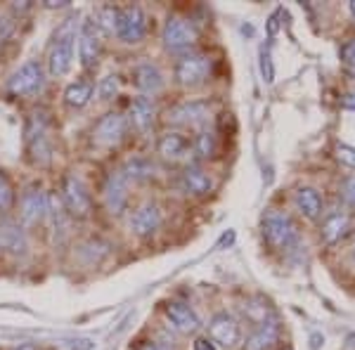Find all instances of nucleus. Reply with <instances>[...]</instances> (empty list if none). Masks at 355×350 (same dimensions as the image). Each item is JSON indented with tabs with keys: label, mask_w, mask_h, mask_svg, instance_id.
<instances>
[{
	"label": "nucleus",
	"mask_w": 355,
	"mask_h": 350,
	"mask_svg": "<svg viewBox=\"0 0 355 350\" xmlns=\"http://www.w3.org/2000/svg\"><path fill=\"white\" fill-rule=\"evenodd\" d=\"M192 149V140L185 133H180V130H166L157 142V152L164 159H168V161H182Z\"/></svg>",
	"instance_id": "17"
},
{
	"label": "nucleus",
	"mask_w": 355,
	"mask_h": 350,
	"mask_svg": "<svg viewBox=\"0 0 355 350\" xmlns=\"http://www.w3.org/2000/svg\"><path fill=\"white\" fill-rule=\"evenodd\" d=\"M26 149L36 166H48L53 159V137H50V119L45 112H33L26 123Z\"/></svg>",
	"instance_id": "1"
},
{
	"label": "nucleus",
	"mask_w": 355,
	"mask_h": 350,
	"mask_svg": "<svg viewBox=\"0 0 355 350\" xmlns=\"http://www.w3.org/2000/svg\"><path fill=\"white\" fill-rule=\"evenodd\" d=\"M166 317H168L171 326L180 334H197L202 329V320L194 310L182 301H171L166 306Z\"/></svg>",
	"instance_id": "16"
},
{
	"label": "nucleus",
	"mask_w": 355,
	"mask_h": 350,
	"mask_svg": "<svg viewBox=\"0 0 355 350\" xmlns=\"http://www.w3.org/2000/svg\"><path fill=\"white\" fill-rule=\"evenodd\" d=\"M125 128H128L125 116H121V114H116V112H110L95 123L93 142H95V145H100V147H116L119 142L123 140Z\"/></svg>",
	"instance_id": "10"
},
{
	"label": "nucleus",
	"mask_w": 355,
	"mask_h": 350,
	"mask_svg": "<svg viewBox=\"0 0 355 350\" xmlns=\"http://www.w3.org/2000/svg\"><path fill=\"white\" fill-rule=\"evenodd\" d=\"M192 145H194V152H197L199 157H214L216 147H218V140H216L214 130L202 128V130H199V135L192 140Z\"/></svg>",
	"instance_id": "28"
},
{
	"label": "nucleus",
	"mask_w": 355,
	"mask_h": 350,
	"mask_svg": "<svg viewBox=\"0 0 355 350\" xmlns=\"http://www.w3.org/2000/svg\"><path fill=\"white\" fill-rule=\"evenodd\" d=\"M76 41H78V60H81V64L83 67L97 64V57L102 53V33H100V26L95 24V19L81 21Z\"/></svg>",
	"instance_id": "9"
},
{
	"label": "nucleus",
	"mask_w": 355,
	"mask_h": 350,
	"mask_svg": "<svg viewBox=\"0 0 355 350\" xmlns=\"http://www.w3.org/2000/svg\"><path fill=\"white\" fill-rule=\"evenodd\" d=\"M26 249L28 239L21 222H15L12 218H0V251L12 256H24Z\"/></svg>",
	"instance_id": "15"
},
{
	"label": "nucleus",
	"mask_w": 355,
	"mask_h": 350,
	"mask_svg": "<svg viewBox=\"0 0 355 350\" xmlns=\"http://www.w3.org/2000/svg\"><path fill=\"white\" fill-rule=\"evenodd\" d=\"M137 350H166V348L159 346L157 341H145V343H140V346H137Z\"/></svg>",
	"instance_id": "37"
},
{
	"label": "nucleus",
	"mask_w": 355,
	"mask_h": 350,
	"mask_svg": "<svg viewBox=\"0 0 355 350\" xmlns=\"http://www.w3.org/2000/svg\"><path fill=\"white\" fill-rule=\"evenodd\" d=\"M97 93H100L102 100H114V97L119 95V76H105L97 85Z\"/></svg>",
	"instance_id": "29"
},
{
	"label": "nucleus",
	"mask_w": 355,
	"mask_h": 350,
	"mask_svg": "<svg viewBox=\"0 0 355 350\" xmlns=\"http://www.w3.org/2000/svg\"><path fill=\"white\" fill-rule=\"evenodd\" d=\"M351 12L355 15V0H353V3H351Z\"/></svg>",
	"instance_id": "40"
},
{
	"label": "nucleus",
	"mask_w": 355,
	"mask_h": 350,
	"mask_svg": "<svg viewBox=\"0 0 355 350\" xmlns=\"http://www.w3.org/2000/svg\"><path fill=\"white\" fill-rule=\"evenodd\" d=\"M341 194H343V199H346V204L355 209V175H351V177H346V180H343Z\"/></svg>",
	"instance_id": "33"
},
{
	"label": "nucleus",
	"mask_w": 355,
	"mask_h": 350,
	"mask_svg": "<svg viewBox=\"0 0 355 350\" xmlns=\"http://www.w3.org/2000/svg\"><path fill=\"white\" fill-rule=\"evenodd\" d=\"M15 202V192H12V185H10V180L0 173V211L10 209Z\"/></svg>",
	"instance_id": "30"
},
{
	"label": "nucleus",
	"mask_w": 355,
	"mask_h": 350,
	"mask_svg": "<svg viewBox=\"0 0 355 350\" xmlns=\"http://www.w3.org/2000/svg\"><path fill=\"white\" fill-rule=\"evenodd\" d=\"M209 338L216 343V346L223 348H234L242 338V331H239V322L227 313H218L211 317L209 322Z\"/></svg>",
	"instance_id": "12"
},
{
	"label": "nucleus",
	"mask_w": 355,
	"mask_h": 350,
	"mask_svg": "<svg viewBox=\"0 0 355 350\" xmlns=\"http://www.w3.org/2000/svg\"><path fill=\"white\" fill-rule=\"evenodd\" d=\"M119 15H121V8H112V5H107V8H100V10H97V15H95V24L100 26V31L116 36V31H119Z\"/></svg>",
	"instance_id": "27"
},
{
	"label": "nucleus",
	"mask_w": 355,
	"mask_h": 350,
	"mask_svg": "<svg viewBox=\"0 0 355 350\" xmlns=\"http://www.w3.org/2000/svg\"><path fill=\"white\" fill-rule=\"evenodd\" d=\"M336 159H339L341 164H346V166H351V168H355V147L339 145V147H336Z\"/></svg>",
	"instance_id": "32"
},
{
	"label": "nucleus",
	"mask_w": 355,
	"mask_h": 350,
	"mask_svg": "<svg viewBox=\"0 0 355 350\" xmlns=\"http://www.w3.org/2000/svg\"><path fill=\"white\" fill-rule=\"evenodd\" d=\"M282 336V326H279L277 320H266L251 331V336L246 338V350H270L275 343Z\"/></svg>",
	"instance_id": "19"
},
{
	"label": "nucleus",
	"mask_w": 355,
	"mask_h": 350,
	"mask_svg": "<svg viewBox=\"0 0 355 350\" xmlns=\"http://www.w3.org/2000/svg\"><path fill=\"white\" fill-rule=\"evenodd\" d=\"M154 170H157V166H154L150 159L145 157H135V159H128L125 166L121 168V173L125 180H133V182H140V180H150L154 175Z\"/></svg>",
	"instance_id": "26"
},
{
	"label": "nucleus",
	"mask_w": 355,
	"mask_h": 350,
	"mask_svg": "<svg viewBox=\"0 0 355 350\" xmlns=\"http://www.w3.org/2000/svg\"><path fill=\"white\" fill-rule=\"evenodd\" d=\"M341 62L343 64H355V38L341 45Z\"/></svg>",
	"instance_id": "34"
},
{
	"label": "nucleus",
	"mask_w": 355,
	"mask_h": 350,
	"mask_svg": "<svg viewBox=\"0 0 355 350\" xmlns=\"http://www.w3.org/2000/svg\"><path fill=\"white\" fill-rule=\"evenodd\" d=\"M135 85L147 95H154L164 88V76L157 67L150 64V62H142V64L135 67Z\"/></svg>",
	"instance_id": "22"
},
{
	"label": "nucleus",
	"mask_w": 355,
	"mask_h": 350,
	"mask_svg": "<svg viewBox=\"0 0 355 350\" xmlns=\"http://www.w3.org/2000/svg\"><path fill=\"white\" fill-rule=\"evenodd\" d=\"M199 38L197 26L192 24L185 17H168V21L164 24L162 41L168 50L173 53H182V50H190Z\"/></svg>",
	"instance_id": "6"
},
{
	"label": "nucleus",
	"mask_w": 355,
	"mask_h": 350,
	"mask_svg": "<svg viewBox=\"0 0 355 350\" xmlns=\"http://www.w3.org/2000/svg\"><path fill=\"white\" fill-rule=\"evenodd\" d=\"M263 237L272 249H289L296 244L299 229H296V222L291 220L289 213L272 209L263 216Z\"/></svg>",
	"instance_id": "3"
},
{
	"label": "nucleus",
	"mask_w": 355,
	"mask_h": 350,
	"mask_svg": "<svg viewBox=\"0 0 355 350\" xmlns=\"http://www.w3.org/2000/svg\"><path fill=\"white\" fill-rule=\"evenodd\" d=\"M166 121L173 125H204L209 121L206 102H180L166 112Z\"/></svg>",
	"instance_id": "14"
},
{
	"label": "nucleus",
	"mask_w": 355,
	"mask_h": 350,
	"mask_svg": "<svg viewBox=\"0 0 355 350\" xmlns=\"http://www.w3.org/2000/svg\"><path fill=\"white\" fill-rule=\"evenodd\" d=\"M43 85H45V73H43L41 62L28 60L12 73V78H10V83H8V90L12 95L24 97V95H36Z\"/></svg>",
	"instance_id": "8"
},
{
	"label": "nucleus",
	"mask_w": 355,
	"mask_h": 350,
	"mask_svg": "<svg viewBox=\"0 0 355 350\" xmlns=\"http://www.w3.org/2000/svg\"><path fill=\"white\" fill-rule=\"evenodd\" d=\"M62 204L71 218H88L93 211V199L85 187V182L78 175H67L62 180Z\"/></svg>",
	"instance_id": "5"
},
{
	"label": "nucleus",
	"mask_w": 355,
	"mask_h": 350,
	"mask_svg": "<svg viewBox=\"0 0 355 350\" xmlns=\"http://www.w3.org/2000/svg\"><path fill=\"white\" fill-rule=\"evenodd\" d=\"M76 33H78V21L73 17L67 19L60 26V31L55 33V43L50 48V57H48V69L53 76H64V73H69V69H71Z\"/></svg>",
	"instance_id": "2"
},
{
	"label": "nucleus",
	"mask_w": 355,
	"mask_h": 350,
	"mask_svg": "<svg viewBox=\"0 0 355 350\" xmlns=\"http://www.w3.org/2000/svg\"><path fill=\"white\" fill-rule=\"evenodd\" d=\"M351 229V218L346 213H331L322 220V227H320V237H322L324 244H336L339 239H343Z\"/></svg>",
	"instance_id": "23"
},
{
	"label": "nucleus",
	"mask_w": 355,
	"mask_h": 350,
	"mask_svg": "<svg viewBox=\"0 0 355 350\" xmlns=\"http://www.w3.org/2000/svg\"><path fill=\"white\" fill-rule=\"evenodd\" d=\"M180 185L187 194H194V197H204V194L214 192V177L206 173L199 166H187L180 175Z\"/></svg>",
	"instance_id": "20"
},
{
	"label": "nucleus",
	"mask_w": 355,
	"mask_h": 350,
	"mask_svg": "<svg viewBox=\"0 0 355 350\" xmlns=\"http://www.w3.org/2000/svg\"><path fill=\"white\" fill-rule=\"evenodd\" d=\"M175 81L185 88H194L209 81L211 76V57L204 53H187L175 62L173 69Z\"/></svg>",
	"instance_id": "4"
},
{
	"label": "nucleus",
	"mask_w": 355,
	"mask_h": 350,
	"mask_svg": "<svg viewBox=\"0 0 355 350\" xmlns=\"http://www.w3.org/2000/svg\"><path fill=\"white\" fill-rule=\"evenodd\" d=\"M192 350H218V346H216L209 336H199V338H194Z\"/></svg>",
	"instance_id": "35"
},
{
	"label": "nucleus",
	"mask_w": 355,
	"mask_h": 350,
	"mask_svg": "<svg viewBox=\"0 0 355 350\" xmlns=\"http://www.w3.org/2000/svg\"><path fill=\"white\" fill-rule=\"evenodd\" d=\"M15 350H36L31 346V343H26V346H19V348H15Z\"/></svg>",
	"instance_id": "39"
},
{
	"label": "nucleus",
	"mask_w": 355,
	"mask_h": 350,
	"mask_svg": "<svg viewBox=\"0 0 355 350\" xmlns=\"http://www.w3.org/2000/svg\"><path fill=\"white\" fill-rule=\"evenodd\" d=\"M116 36L123 43H140L147 36V17L142 12V8L130 5V8H121L119 15V31Z\"/></svg>",
	"instance_id": "11"
},
{
	"label": "nucleus",
	"mask_w": 355,
	"mask_h": 350,
	"mask_svg": "<svg viewBox=\"0 0 355 350\" xmlns=\"http://www.w3.org/2000/svg\"><path fill=\"white\" fill-rule=\"evenodd\" d=\"M287 350H291V348H287Z\"/></svg>",
	"instance_id": "42"
},
{
	"label": "nucleus",
	"mask_w": 355,
	"mask_h": 350,
	"mask_svg": "<svg viewBox=\"0 0 355 350\" xmlns=\"http://www.w3.org/2000/svg\"><path fill=\"white\" fill-rule=\"evenodd\" d=\"M102 199L112 216H121L125 204H128V180L123 177L121 170H114L107 175L105 187H102Z\"/></svg>",
	"instance_id": "13"
},
{
	"label": "nucleus",
	"mask_w": 355,
	"mask_h": 350,
	"mask_svg": "<svg viewBox=\"0 0 355 350\" xmlns=\"http://www.w3.org/2000/svg\"><path fill=\"white\" fill-rule=\"evenodd\" d=\"M130 125H133L135 130H140V133H147V130L154 125V119H157V107H154V102L150 97H135L133 102H130Z\"/></svg>",
	"instance_id": "21"
},
{
	"label": "nucleus",
	"mask_w": 355,
	"mask_h": 350,
	"mask_svg": "<svg viewBox=\"0 0 355 350\" xmlns=\"http://www.w3.org/2000/svg\"><path fill=\"white\" fill-rule=\"evenodd\" d=\"M341 107H343V109H353V112H355V93L343 95V97H341Z\"/></svg>",
	"instance_id": "36"
},
{
	"label": "nucleus",
	"mask_w": 355,
	"mask_h": 350,
	"mask_svg": "<svg viewBox=\"0 0 355 350\" xmlns=\"http://www.w3.org/2000/svg\"><path fill=\"white\" fill-rule=\"evenodd\" d=\"M261 73H263V81L266 83L275 81V69H272V62H270V53H268L266 48L261 50Z\"/></svg>",
	"instance_id": "31"
},
{
	"label": "nucleus",
	"mask_w": 355,
	"mask_h": 350,
	"mask_svg": "<svg viewBox=\"0 0 355 350\" xmlns=\"http://www.w3.org/2000/svg\"><path fill=\"white\" fill-rule=\"evenodd\" d=\"M162 225V211L157 204H142L135 209V213L130 216V229L137 237H150Z\"/></svg>",
	"instance_id": "18"
},
{
	"label": "nucleus",
	"mask_w": 355,
	"mask_h": 350,
	"mask_svg": "<svg viewBox=\"0 0 355 350\" xmlns=\"http://www.w3.org/2000/svg\"><path fill=\"white\" fill-rule=\"evenodd\" d=\"M48 218V194L41 185H28L19 199V220L21 227H36Z\"/></svg>",
	"instance_id": "7"
},
{
	"label": "nucleus",
	"mask_w": 355,
	"mask_h": 350,
	"mask_svg": "<svg viewBox=\"0 0 355 350\" xmlns=\"http://www.w3.org/2000/svg\"><path fill=\"white\" fill-rule=\"evenodd\" d=\"M95 93V83L93 81H73L67 85L64 90V102L69 107H85L90 102V97Z\"/></svg>",
	"instance_id": "25"
},
{
	"label": "nucleus",
	"mask_w": 355,
	"mask_h": 350,
	"mask_svg": "<svg viewBox=\"0 0 355 350\" xmlns=\"http://www.w3.org/2000/svg\"><path fill=\"white\" fill-rule=\"evenodd\" d=\"M353 261H355V249H353Z\"/></svg>",
	"instance_id": "41"
},
{
	"label": "nucleus",
	"mask_w": 355,
	"mask_h": 350,
	"mask_svg": "<svg viewBox=\"0 0 355 350\" xmlns=\"http://www.w3.org/2000/svg\"><path fill=\"white\" fill-rule=\"evenodd\" d=\"M296 206H299V211L306 218H311V220H315V218H320V213H322V197H320L318 189L313 187H301L296 189Z\"/></svg>",
	"instance_id": "24"
},
{
	"label": "nucleus",
	"mask_w": 355,
	"mask_h": 350,
	"mask_svg": "<svg viewBox=\"0 0 355 350\" xmlns=\"http://www.w3.org/2000/svg\"><path fill=\"white\" fill-rule=\"evenodd\" d=\"M322 343H324V336L322 334H313L311 336V348L313 350H318L320 346H322Z\"/></svg>",
	"instance_id": "38"
}]
</instances>
